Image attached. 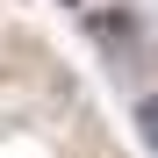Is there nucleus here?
I'll return each mask as SVG.
<instances>
[{"instance_id":"nucleus-1","label":"nucleus","mask_w":158,"mask_h":158,"mask_svg":"<svg viewBox=\"0 0 158 158\" xmlns=\"http://www.w3.org/2000/svg\"><path fill=\"white\" fill-rule=\"evenodd\" d=\"M94 36H101V50H129L137 22H129V15H94Z\"/></svg>"},{"instance_id":"nucleus-2","label":"nucleus","mask_w":158,"mask_h":158,"mask_svg":"<svg viewBox=\"0 0 158 158\" xmlns=\"http://www.w3.org/2000/svg\"><path fill=\"white\" fill-rule=\"evenodd\" d=\"M137 137H144V151H158V86L137 94Z\"/></svg>"},{"instance_id":"nucleus-3","label":"nucleus","mask_w":158,"mask_h":158,"mask_svg":"<svg viewBox=\"0 0 158 158\" xmlns=\"http://www.w3.org/2000/svg\"><path fill=\"white\" fill-rule=\"evenodd\" d=\"M65 7H79V0H65Z\"/></svg>"}]
</instances>
